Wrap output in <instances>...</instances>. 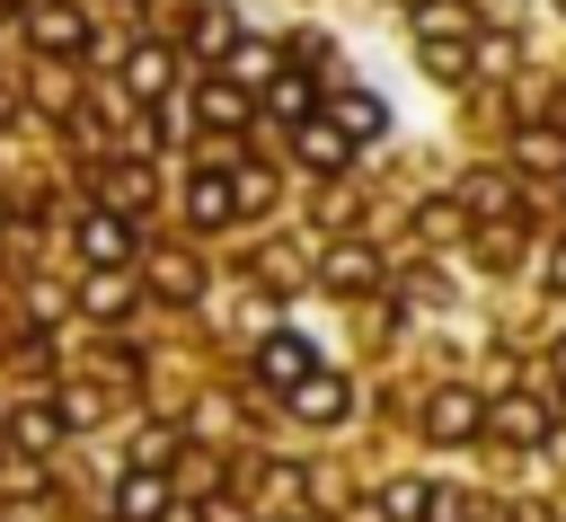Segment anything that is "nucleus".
<instances>
[{
  "instance_id": "obj_1",
  "label": "nucleus",
  "mask_w": 566,
  "mask_h": 522,
  "mask_svg": "<svg viewBox=\"0 0 566 522\" xmlns=\"http://www.w3.org/2000/svg\"><path fill=\"white\" fill-rule=\"evenodd\" d=\"M115 522H168V478L150 460H133V478L115 487Z\"/></svg>"
},
{
  "instance_id": "obj_2",
  "label": "nucleus",
  "mask_w": 566,
  "mask_h": 522,
  "mask_svg": "<svg viewBox=\"0 0 566 522\" xmlns=\"http://www.w3.org/2000/svg\"><path fill=\"white\" fill-rule=\"evenodd\" d=\"M292 150H301L310 168H345V159H354V133H345L336 115H327V124H318V115H301V124H292Z\"/></svg>"
},
{
  "instance_id": "obj_3",
  "label": "nucleus",
  "mask_w": 566,
  "mask_h": 522,
  "mask_svg": "<svg viewBox=\"0 0 566 522\" xmlns=\"http://www.w3.org/2000/svg\"><path fill=\"white\" fill-rule=\"evenodd\" d=\"M478 425H486V407H478L469 389H442V398L424 407V442H469Z\"/></svg>"
},
{
  "instance_id": "obj_4",
  "label": "nucleus",
  "mask_w": 566,
  "mask_h": 522,
  "mask_svg": "<svg viewBox=\"0 0 566 522\" xmlns=\"http://www.w3.org/2000/svg\"><path fill=\"white\" fill-rule=\"evenodd\" d=\"M27 35H35L44 53H80V44H88V18H80V9H62V0H35Z\"/></svg>"
},
{
  "instance_id": "obj_5",
  "label": "nucleus",
  "mask_w": 566,
  "mask_h": 522,
  "mask_svg": "<svg viewBox=\"0 0 566 522\" xmlns=\"http://www.w3.org/2000/svg\"><path fill=\"white\" fill-rule=\"evenodd\" d=\"M186 212H195L203 230H221V221H230V212H248V203H239V186H230L221 168H203V177L186 186Z\"/></svg>"
},
{
  "instance_id": "obj_6",
  "label": "nucleus",
  "mask_w": 566,
  "mask_h": 522,
  "mask_svg": "<svg viewBox=\"0 0 566 522\" xmlns=\"http://www.w3.org/2000/svg\"><path fill=\"white\" fill-rule=\"evenodd\" d=\"M80 257H88V265H124V257H133L124 212H88V221H80Z\"/></svg>"
},
{
  "instance_id": "obj_7",
  "label": "nucleus",
  "mask_w": 566,
  "mask_h": 522,
  "mask_svg": "<svg viewBox=\"0 0 566 522\" xmlns=\"http://www.w3.org/2000/svg\"><path fill=\"white\" fill-rule=\"evenodd\" d=\"M256 372H265L274 389H301V380H310V345H301V336H265V345H256Z\"/></svg>"
},
{
  "instance_id": "obj_8",
  "label": "nucleus",
  "mask_w": 566,
  "mask_h": 522,
  "mask_svg": "<svg viewBox=\"0 0 566 522\" xmlns=\"http://www.w3.org/2000/svg\"><path fill=\"white\" fill-rule=\"evenodd\" d=\"M292 416H301V425H336V416H345V380H327V372H310V380L292 389Z\"/></svg>"
},
{
  "instance_id": "obj_9",
  "label": "nucleus",
  "mask_w": 566,
  "mask_h": 522,
  "mask_svg": "<svg viewBox=\"0 0 566 522\" xmlns=\"http://www.w3.org/2000/svg\"><path fill=\"white\" fill-rule=\"evenodd\" d=\"M27 451H53L62 434H71V407H18V425H9Z\"/></svg>"
},
{
  "instance_id": "obj_10",
  "label": "nucleus",
  "mask_w": 566,
  "mask_h": 522,
  "mask_svg": "<svg viewBox=\"0 0 566 522\" xmlns=\"http://www.w3.org/2000/svg\"><path fill=\"white\" fill-rule=\"evenodd\" d=\"M336 124H345L354 142H380V124H389V115H380V97H371V88H345V97H336Z\"/></svg>"
},
{
  "instance_id": "obj_11",
  "label": "nucleus",
  "mask_w": 566,
  "mask_h": 522,
  "mask_svg": "<svg viewBox=\"0 0 566 522\" xmlns=\"http://www.w3.org/2000/svg\"><path fill=\"white\" fill-rule=\"evenodd\" d=\"M327 283L336 292H363V283H380V257L371 248H327Z\"/></svg>"
},
{
  "instance_id": "obj_12",
  "label": "nucleus",
  "mask_w": 566,
  "mask_h": 522,
  "mask_svg": "<svg viewBox=\"0 0 566 522\" xmlns=\"http://www.w3.org/2000/svg\"><path fill=\"white\" fill-rule=\"evenodd\" d=\"M80 301H88V310H97V319H115V310H124V301H133V274H124V265H97V274H88V283H80Z\"/></svg>"
},
{
  "instance_id": "obj_13",
  "label": "nucleus",
  "mask_w": 566,
  "mask_h": 522,
  "mask_svg": "<svg viewBox=\"0 0 566 522\" xmlns=\"http://www.w3.org/2000/svg\"><path fill=\"white\" fill-rule=\"evenodd\" d=\"M495 434H513V442H539L548 425H539V398H495Z\"/></svg>"
},
{
  "instance_id": "obj_14",
  "label": "nucleus",
  "mask_w": 566,
  "mask_h": 522,
  "mask_svg": "<svg viewBox=\"0 0 566 522\" xmlns=\"http://www.w3.org/2000/svg\"><path fill=\"white\" fill-rule=\"evenodd\" d=\"M380 504H389L398 522H424V513H433V487H424V478H389V487H380Z\"/></svg>"
},
{
  "instance_id": "obj_15",
  "label": "nucleus",
  "mask_w": 566,
  "mask_h": 522,
  "mask_svg": "<svg viewBox=\"0 0 566 522\" xmlns=\"http://www.w3.org/2000/svg\"><path fill=\"white\" fill-rule=\"evenodd\" d=\"M124 80H133V97H159V88H168V53H159V44H142V53L124 62Z\"/></svg>"
},
{
  "instance_id": "obj_16",
  "label": "nucleus",
  "mask_w": 566,
  "mask_h": 522,
  "mask_svg": "<svg viewBox=\"0 0 566 522\" xmlns=\"http://www.w3.org/2000/svg\"><path fill=\"white\" fill-rule=\"evenodd\" d=\"M195 106H203V124H221V133H230V124L248 115V97H239L230 80H203V97H195Z\"/></svg>"
},
{
  "instance_id": "obj_17",
  "label": "nucleus",
  "mask_w": 566,
  "mask_h": 522,
  "mask_svg": "<svg viewBox=\"0 0 566 522\" xmlns=\"http://www.w3.org/2000/svg\"><path fill=\"white\" fill-rule=\"evenodd\" d=\"M424 71H433V80H460V71H469V44H460V35H424Z\"/></svg>"
},
{
  "instance_id": "obj_18",
  "label": "nucleus",
  "mask_w": 566,
  "mask_h": 522,
  "mask_svg": "<svg viewBox=\"0 0 566 522\" xmlns=\"http://www.w3.org/2000/svg\"><path fill=\"white\" fill-rule=\"evenodd\" d=\"M265 106H274L283 124H301V115H310V80H301V71H283V80L265 88Z\"/></svg>"
},
{
  "instance_id": "obj_19",
  "label": "nucleus",
  "mask_w": 566,
  "mask_h": 522,
  "mask_svg": "<svg viewBox=\"0 0 566 522\" xmlns=\"http://www.w3.org/2000/svg\"><path fill=\"white\" fill-rule=\"evenodd\" d=\"M469 212H513V177H469Z\"/></svg>"
},
{
  "instance_id": "obj_20",
  "label": "nucleus",
  "mask_w": 566,
  "mask_h": 522,
  "mask_svg": "<svg viewBox=\"0 0 566 522\" xmlns=\"http://www.w3.org/2000/svg\"><path fill=\"white\" fill-rule=\"evenodd\" d=\"M416 27H424V35H469V9H451V0H424V9H416Z\"/></svg>"
},
{
  "instance_id": "obj_21",
  "label": "nucleus",
  "mask_w": 566,
  "mask_h": 522,
  "mask_svg": "<svg viewBox=\"0 0 566 522\" xmlns=\"http://www.w3.org/2000/svg\"><path fill=\"white\" fill-rule=\"evenodd\" d=\"M150 283H159L168 301H195V265H186V257H159V265H150Z\"/></svg>"
},
{
  "instance_id": "obj_22",
  "label": "nucleus",
  "mask_w": 566,
  "mask_h": 522,
  "mask_svg": "<svg viewBox=\"0 0 566 522\" xmlns=\"http://www.w3.org/2000/svg\"><path fill=\"white\" fill-rule=\"evenodd\" d=\"M221 44H230V9H203L195 18V53H221Z\"/></svg>"
},
{
  "instance_id": "obj_23",
  "label": "nucleus",
  "mask_w": 566,
  "mask_h": 522,
  "mask_svg": "<svg viewBox=\"0 0 566 522\" xmlns=\"http://www.w3.org/2000/svg\"><path fill=\"white\" fill-rule=\"evenodd\" d=\"M522 159H531V168H548V159H566V142H557V133H522Z\"/></svg>"
},
{
  "instance_id": "obj_24",
  "label": "nucleus",
  "mask_w": 566,
  "mask_h": 522,
  "mask_svg": "<svg viewBox=\"0 0 566 522\" xmlns=\"http://www.w3.org/2000/svg\"><path fill=\"white\" fill-rule=\"evenodd\" d=\"M106 203H115V212H133V203H150V177H115V186H106Z\"/></svg>"
},
{
  "instance_id": "obj_25",
  "label": "nucleus",
  "mask_w": 566,
  "mask_h": 522,
  "mask_svg": "<svg viewBox=\"0 0 566 522\" xmlns=\"http://www.w3.org/2000/svg\"><path fill=\"white\" fill-rule=\"evenodd\" d=\"M548 274H557V283H566V248H557V265H548Z\"/></svg>"
},
{
  "instance_id": "obj_26",
  "label": "nucleus",
  "mask_w": 566,
  "mask_h": 522,
  "mask_svg": "<svg viewBox=\"0 0 566 522\" xmlns=\"http://www.w3.org/2000/svg\"><path fill=\"white\" fill-rule=\"evenodd\" d=\"M557 372H566V345H557Z\"/></svg>"
},
{
  "instance_id": "obj_27",
  "label": "nucleus",
  "mask_w": 566,
  "mask_h": 522,
  "mask_svg": "<svg viewBox=\"0 0 566 522\" xmlns=\"http://www.w3.org/2000/svg\"><path fill=\"white\" fill-rule=\"evenodd\" d=\"M557 9H566V0H557Z\"/></svg>"
},
{
  "instance_id": "obj_28",
  "label": "nucleus",
  "mask_w": 566,
  "mask_h": 522,
  "mask_svg": "<svg viewBox=\"0 0 566 522\" xmlns=\"http://www.w3.org/2000/svg\"><path fill=\"white\" fill-rule=\"evenodd\" d=\"M416 9H424V0H416Z\"/></svg>"
}]
</instances>
